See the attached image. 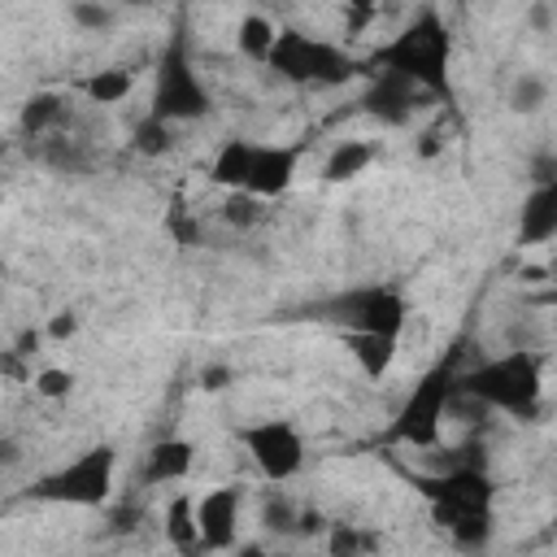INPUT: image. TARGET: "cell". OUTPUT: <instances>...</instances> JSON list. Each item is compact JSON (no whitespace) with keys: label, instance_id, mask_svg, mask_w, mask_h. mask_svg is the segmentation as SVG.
Wrapping results in <instances>:
<instances>
[{"label":"cell","instance_id":"obj_18","mask_svg":"<svg viewBox=\"0 0 557 557\" xmlns=\"http://www.w3.org/2000/svg\"><path fill=\"white\" fill-rule=\"evenodd\" d=\"M370 161H374V148H370L366 139H344V144L331 148V157H326V165H322V178H326V183H348V178H357Z\"/></svg>","mask_w":557,"mask_h":557},{"label":"cell","instance_id":"obj_29","mask_svg":"<svg viewBox=\"0 0 557 557\" xmlns=\"http://www.w3.org/2000/svg\"><path fill=\"white\" fill-rule=\"evenodd\" d=\"M70 13H74V22H78L83 30H104V26L113 22V13L104 9V0H78Z\"/></svg>","mask_w":557,"mask_h":557},{"label":"cell","instance_id":"obj_31","mask_svg":"<svg viewBox=\"0 0 557 557\" xmlns=\"http://www.w3.org/2000/svg\"><path fill=\"white\" fill-rule=\"evenodd\" d=\"M74 331H78V313H70V309L52 313V318H48V326H44V335H48V339H70Z\"/></svg>","mask_w":557,"mask_h":557},{"label":"cell","instance_id":"obj_28","mask_svg":"<svg viewBox=\"0 0 557 557\" xmlns=\"http://www.w3.org/2000/svg\"><path fill=\"white\" fill-rule=\"evenodd\" d=\"M30 383H35V392H39V396H48V400H65V396L74 392V374H70V370H61V366H44Z\"/></svg>","mask_w":557,"mask_h":557},{"label":"cell","instance_id":"obj_38","mask_svg":"<svg viewBox=\"0 0 557 557\" xmlns=\"http://www.w3.org/2000/svg\"><path fill=\"white\" fill-rule=\"evenodd\" d=\"M22 461V444L17 435H0V466H17Z\"/></svg>","mask_w":557,"mask_h":557},{"label":"cell","instance_id":"obj_24","mask_svg":"<svg viewBox=\"0 0 557 557\" xmlns=\"http://www.w3.org/2000/svg\"><path fill=\"white\" fill-rule=\"evenodd\" d=\"M296 505L283 496V492H274V496H265V505H261V527L265 531H274V535H296Z\"/></svg>","mask_w":557,"mask_h":557},{"label":"cell","instance_id":"obj_8","mask_svg":"<svg viewBox=\"0 0 557 557\" xmlns=\"http://www.w3.org/2000/svg\"><path fill=\"white\" fill-rule=\"evenodd\" d=\"M422 492H426V500H431L435 522H440V527H453V522L466 518V513H487V509H492V496H496V483H492L479 466L461 461V466H448V470L435 474V479H422Z\"/></svg>","mask_w":557,"mask_h":557},{"label":"cell","instance_id":"obj_5","mask_svg":"<svg viewBox=\"0 0 557 557\" xmlns=\"http://www.w3.org/2000/svg\"><path fill=\"white\" fill-rule=\"evenodd\" d=\"M113 470H117V453H113L109 444H96V448H87L83 457H74L70 466L44 474V479L30 487V496L52 500V505H83V509H91V505H104V500H109V492H113Z\"/></svg>","mask_w":557,"mask_h":557},{"label":"cell","instance_id":"obj_16","mask_svg":"<svg viewBox=\"0 0 557 557\" xmlns=\"http://www.w3.org/2000/svg\"><path fill=\"white\" fill-rule=\"evenodd\" d=\"M65 117H70L65 96H57V91H35V96L22 104L17 126H22V135H26V139H35V135L61 131V126H65Z\"/></svg>","mask_w":557,"mask_h":557},{"label":"cell","instance_id":"obj_39","mask_svg":"<svg viewBox=\"0 0 557 557\" xmlns=\"http://www.w3.org/2000/svg\"><path fill=\"white\" fill-rule=\"evenodd\" d=\"M139 518H144V509L135 513V505H126V509H117V513H113V531H131Z\"/></svg>","mask_w":557,"mask_h":557},{"label":"cell","instance_id":"obj_13","mask_svg":"<svg viewBox=\"0 0 557 557\" xmlns=\"http://www.w3.org/2000/svg\"><path fill=\"white\" fill-rule=\"evenodd\" d=\"M553 235H557V183H535L531 196L522 200L518 239L522 244H548Z\"/></svg>","mask_w":557,"mask_h":557},{"label":"cell","instance_id":"obj_32","mask_svg":"<svg viewBox=\"0 0 557 557\" xmlns=\"http://www.w3.org/2000/svg\"><path fill=\"white\" fill-rule=\"evenodd\" d=\"M527 22H531V30L548 35V30H553V9H548V0H535L531 13H527Z\"/></svg>","mask_w":557,"mask_h":557},{"label":"cell","instance_id":"obj_21","mask_svg":"<svg viewBox=\"0 0 557 557\" xmlns=\"http://www.w3.org/2000/svg\"><path fill=\"white\" fill-rule=\"evenodd\" d=\"M165 540L174 548H196V500L191 496H174L165 505Z\"/></svg>","mask_w":557,"mask_h":557},{"label":"cell","instance_id":"obj_17","mask_svg":"<svg viewBox=\"0 0 557 557\" xmlns=\"http://www.w3.org/2000/svg\"><path fill=\"white\" fill-rule=\"evenodd\" d=\"M252 152H257V144H248V139H226L218 152H213V165H209V178L213 183H222V187H244L248 183V170H252Z\"/></svg>","mask_w":557,"mask_h":557},{"label":"cell","instance_id":"obj_9","mask_svg":"<svg viewBox=\"0 0 557 557\" xmlns=\"http://www.w3.org/2000/svg\"><path fill=\"white\" fill-rule=\"evenodd\" d=\"M239 444L248 448V457L257 461V470H261L270 483H283V479H292V474L305 466V440H300V431H296L292 422H283V418L244 426V431H239Z\"/></svg>","mask_w":557,"mask_h":557},{"label":"cell","instance_id":"obj_6","mask_svg":"<svg viewBox=\"0 0 557 557\" xmlns=\"http://www.w3.org/2000/svg\"><path fill=\"white\" fill-rule=\"evenodd\" d=\"M322 318L339 322L344 331H379V335H396L405 331V318H409V305L396 287H352V292H339L335 300H326L318 309Z\"/></svg>","mask_w":557,"mask_h":557},{"label":"cell","instance_id":"obj_20","mask_svg":"<svg viewBox=\"0 0 557 557\" xmlns=\"http://www.w3.org/2000/svg\"><path fill=\"white\" fill-rule=\"evenodd\" d=\"M78 87H83V96H87L91 104H117V100L131 96V74H126V70H96V74H87Z\"/></svg>","mask_w":557,"mask_h":557},{"label":"cell","instance_id":"obj_33","mask_svg":"<svg viewBox=\"0 0 557 557\" xmlns=\"http://www.w3.org/2000/svg\"><path fill=\"white\" fill-rule=\"evenodd\" d=\"M318 531H326V518L318 509H300L296 513V535H318Z\"/></svg>","mask_w":557,"mask_h":557},{"label":"cell","instance_id":"obj_4","mask_svg":"<svg viewBox=\"0 0 557 557\" xmlns=\"http://www.w3.org/2000/svg\"><path fill=\"white\" fill-rule=\"evenodd\" d=\"M453 379H457L453 357L440 361V366H431L418 379V387L405 396V405H400V413H396V422H392L387 435L400 440V444H409V448H431L440 440V426H444V413H448Z\"/></svg>","mask_w":557,"mask_h":557},{"label":"cell","instance_id":"obj_41","mask_svg":"<svg viewBox=\"0 0 557 557\" xmlns=\"http://www.w3.org/2000/svg\"><path fill=\"white\" fill-rule=\"evenodd\" d=\"M117 4H148V0H117Z\"/></svg>","mask_w":557,"mask_h":557},{"label":"cell","instance_id":"obj_3","mask_svg":"<svg viewBox=\"0 0 557 557\" xmlns=\"http://www.w3.org/2000/svg\"><path fill=\"white\" fill-rule=\"evenodd\" d=\"M265 61H270L283 78H292V83H313V87H335V83H348V78L357 74V65H352L348 52H339V48L326 44V39H309L305 30H278Z\"/></svg>","mask_w":557,"mask_h":557},{"label":"cell","instance_id":"obj_12","mask_svg":"<svg viewBox=\"0 0 557 557\" xmlns=\"http://www.w3.org/2000/svg\"><path fill=\"white\" fill-rule=\"evenodd\" d=\"M296 157H300L296 148L257 144L244 191H252V196H278V191H287V183H292V174H296Z\"/></svg>","mask_w":557,"mask_h":557},{"label":"cell","instance_id":"obj_22","mask_svg":"<svg viewBox=\"0 0 557 557\" xmlns=\"http://www.w3.org/2000/svg\"><path fill=\"white\" fill-rule=\"evenodd\" d=\"M274 22L270 17H261V13H248L244 22H239V35H235V44H239V52L244 57H252V61H265L270 57V48H274Z\"/></svg>","mask_w":557,"mask_h":557},{"label":"cell","instance_id":"obj_19","mask_svg":"<svg viewBox=\"0 0 557 557\" xmlns=\"http://www.w3.org/2000/svg\"><path fill=\"white\" fill-rule=\"evenodd\" d=\"M39 144H30L48 165H57V170H87V148L78 144V139H65V135H57V131H48V135H35Z\"/></svg>","mask_w":557,"mask_h":557},{"label":"cell","instance_id":"obj_15","mask_svg":"<svg viewBox=\"0 0 557 557\" xmlns=\"http://www.w3.org/2000/svg\"><path fill=\"white\" fill-rule=\"evenodd\" d=\"M344 344L348 352L357 357V366L370 374V379H383L396 361V335H379V331H344Z\"/></svg>","mask_w":557,"mask_h":557},{"label":"cell","instance_id":"obj_14","mask_svg":"<svg viewBox=\"0 0 557 557\" xmlns=\"http://www.w3.org/2000/svg\"><path fill=\"white\" fill-rule=\"evenodd\" d=\"M191 453H196V448H191L187 440H178V435L157 440V444L144 453V483H178V479H187Z\"/></svg>","mask_w":557,"mask_h":557},{"label":"cell","instance_id":"obj_36","mask_svg":"<svg viewBox=\"0 0 557 557\" xmlns=\"http://www.w3.org/2000/svg\"><path fill=\"white\" fill-rule=\"evenodd\" d=\"M22 361H26V357H22V352H13V348H9V352H0V374H9V379H26V366H22Z\"/></svg>","mask_w":557,"mask_h":557},{"label":"cell","instance_id":"obj_37","mask_svg":"<svg viewBox=\"0 0 557 557\" xmlns=\"http://www.w3.org/2000/svg\"><path fill=\"white\" fill-rule=\"evenodd\" d=\"M39 344H44V331H22V335H17V344H13V352L35 357V352H39Z\"/></svg>","mask_w":557,"mask_h":557},{"label":"cell","instance_id":"obj_11","mask_svg":"<svg viewBox=\"0 0 557 557\" xmlns=\"http://www.w3.org/2000/svg\"><path fill=\"white\" fill-rule=\"evenodd\" d=\"M418 100H422V87H418V83H409L405 74L379 70L361 104H366V113H374L379 122H387V126H405V122L413 117Z\"/></svg>","mask_w":557,"mask_h":557},{"label":"cell","instance_id":"obj_7","mask_svg":"<svg viewBox=\"0 0 557 557\" xmlns=\"http://www.w3.org/2000/svg\"><path fill=\"white\" fill-rule=\"evenodd\" d=\"M148 113L161 117V122H170V126L174 122H196V117L209 113V91L196 78L183 44H170L165 48V57L157 65V87H152V109Z\"/></svg>","mask_w":557,"mask_h":557},{"label":"cell","instance_id":"obj_35","mask_svg":"<svg viewBox=\"0 0 557 557\" xmlns=\"http://www.w3.org/2000/svg\"><path fill=\"white\" fill-rule=\"evenodd\" d=\"M553 174H557V161L548 152H540L535 165H531V183H553Z\"/></svg>","mask_w":557,"mask_h":557},{"label":"cell","instance_id":"obj_27","mask_svg":"<svg viewBox=\"0 0 557 557\" xmlns=\"http://www.w3.org/2000/svg\"><path fill=\"white\" fill-rule=\"evenodd\" d=\"M444 531L453 535V544L479 548V544H487V535H492V509H487V513H466V518H457V522L444 527Z\"/></svg>","mask_w":557,"mask_h":557},{"label":"cell","instance_id":"obj_34","mask_svg":"<svg viewBox=\"0 0 557 557\" xmlns=\"http://www.w3.org/2000/svg\"><path fill=\"white\" fill-rule=\"evenodd\" d=\"M226 383H231V370H226V366H205V370H200V387L222 392Z\"/></svg>","mask_w":557,"mask_h":557},{"label":"cell","instance_id":"obj_25","mask_svg":"<svg viewBox=\"0 0 557 557\" xmlns=\"http://www.w3.org/2000/svg\"><path fill=\"white\" fill-rule=\"evenodd\" d=\"M135 152H144V157H161V152H170V122H161V117H144L139 126H135Z\"/></svg>","mask_w":557,"mask_h":557},{"label":"cell","instance_id":"obj_1","mask_svg":"<svg viewBox=\"0 0 557 557\" xmlns=\"http://www.w3.org/2000/svg\"><path fill=\"white\" fill-rule=\"evenodd\" d=\"M457 392L474 396L487 409H505L513 418H531L540 409V392H544V370L540 357L527 348H513L496 361H483L466 374H457Z\"/></svg>","mask_w":557,"mask_h":557},{"label":"cell","instance_id":"obj_40","mask_svg":"<svg viewBox=\"0 0 557 557\" xmlns=\"http://www.w3.org/2000/svg\"><path fill=\"white\" fill-rule=\"evenodd\" d=\"M352 13H357V22H366L370 17V9H374V0H344Z\"/></svg>","mask_w":557,"mask_h":557},{"label":"cell","instance_id":"obj_26","mask_svg":"<svg viewBox=\"0 0 557 557\" xmlns=\"http://www.w3.org/2000/svg\"><path fill=\"white\" fill-rule=\"evenodd\" d=\"M261 218V196H252V191H244V187H235L231 196H226V205H222V222L226 226H252Z\"/></svg>","mask_w":557,"mask_h":557},{"label":"cell","instance_id":"obj_23","mask_svg":"<svg viewBox=\"0 0 557 557\" xmlns=\"http://www.w3.org/2000/svg\"><path fill=\"white\" fill-rule=\"evenodd\" d=\"M544 104H548V78L522 70V74L513 78V87H509V109L522 113V117H531V113H540Z\"/></svg>","mask_w":557,"mask_h":557},{"label":"cell","instance_id":"obj_30","mask_svg":"<svg viewBox=\"0 0 557 557\" xmlns=\"http://www.w3.org/2000/svg\"><path fill=\"white\" fill-rule=\"evenodd\" d=\"M366 544H370V540H361V535H357L348 522H335V527H331V553H335V557L357 553V548H366Z\"/></svg>","mask_w":557,"mask_h":557},{"label":"cell","instance_id":"obj_2","mask_svg":"<svg viewBox=\"0 0 557 557\" xmlns=\"http://www.w3.org/2000/svg\"><path fill=\"white\" fill-rule=\"evenodd\" d=\"M448 52H453V35L440 22V13H418L383 52L379 65L392 74H405L409 83H418L422 91L444 96L448 91Z\"/></svg>","mask_w":557,"mask_h":557},{"label":"cell","instance_id":"obj_10","mask_svg":"<svg viewBox=\"0 0 557 557\" xmlns=\"http://www.w3.org/2000/svg\"><path fill=\"white\" fill-rule=\"evenodd\" d=\"M239 500L244 492L235 483L213 487L196 500V544L200 548H231L235 544V527H239Z\"/></svg>","mask_w":557,"mask_h":557}]
</instances>
